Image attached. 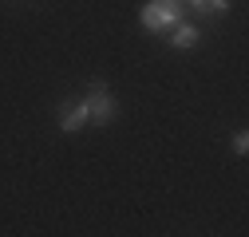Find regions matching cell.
<instances>
[{"label":"cell","mask_w":249,"mask_h":237,"mask_svg":"<svg viewBox=\"0 0 249 237\" xmlns=\"http://www.w3.org/2000/svg\"><path fill=\"white\" fill-rule=\"evenodd\" d=\"M186 16V0H146V4L139 8V24L146 28V32H170V28Z\"/></svg>","instance_id":"obj_1"},{"label":"cell","mask_w":249,"mask_h":237,"mask_svg":"<svg viewBox=\"0 0 249 237\" xmlns=\"http://www.w3.org/2000/svg\"><path fill=\"white\" fill-rule=\"evenodd\" d=\"M87 107H91V123L95 127H107V123H115V115H119V103H115V95H111V87L103 83V79H95L87 87Z\"/></svg>","instance_id":"obj_2"},{"label":"cell","mask_w":249,"mask_h":237,"mask_svg":"<svg viewBox=\"0 0 249 237\" xmlns=\"http://www.w3.org/2000/svg\"><path fill=\"white\" fill-rule=\"evenodd\" d=\"M87 123H91V107H87V99H71V103L59 107V131H64V135H79Z\"/></svg>","instance_id":"obj_3"},{"label":"cell","mask_w":249,"mask_h":237,"mask_svg":"<svg viewBox=\"0 0 249 237\" xmlns=\"http://www.w3.org/2000/svg\"><path fill=\"white\" fill-rule=\"evenodd\" d=\"M202 44V28L198 24H186V20H178L174 28H170V48H178V51H190V48H198Z\"/></svg>","instance_id":"obj_4"},{"label":"cell","mask_w":249,"mask_h":237,"mask_svg":"<svg viewBox=\"0 0 249 237\" xmlns=\"http://www.w3.org/2000/svg\"><path fill=\"white\" fill-rule=\"evenodd\" d=\"M186 8H194V16L202 20H217L230 12V0H186Z\"/></svg>","instance_id":"obj_5"},{"label":"cell","mask_w":249,"mask_h":237,"mask_svg":"<svg viewBox=\"0 0 249 237\" xmlns=\"http://www.w3.org/2000/svg\"><path fill=\"white\" fill-rule=\"evenodd\" d=\"M245 151H249V131H233V154L241 158Z\"/></svg>","instance_id":"obj_6"}]
</instances>
